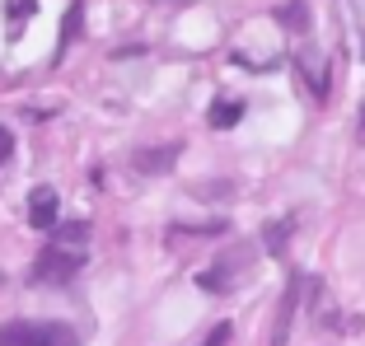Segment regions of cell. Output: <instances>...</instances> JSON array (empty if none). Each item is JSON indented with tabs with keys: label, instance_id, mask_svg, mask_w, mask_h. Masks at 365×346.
Returning a JSON list of instances; mask_svg holds the SVG:
<instances>
[{
	"label": "cell",
	"instance_id": "cell-1",
	"mask_svg": "<svg viewBox=\"0 0 365 346\" xmlns=\"http://www.w3.org/2000/svg\"><path fill=\"white\" fill-rule=\"evenodd\" d=\"M80 267H85V248H71V243H47V248L33 258L29 281H38V285H61V281H71Z\"/></svg>",
	"mask_w": 365,
	"mask_h": 346
},
{
	"label": "cell",
	"instance_id": "cell-2",
	"mask_svg": "<svg viewBox=\"0 0 365 346\" xmlns=\"http://www.w3.org/2000/svg\"><path fill=\"white\" fill-rule=\"evenodd\" d=\"M258 258V248H253V243H230L225 253H220V262H215V267H206L202 276H197V285H202V290H235L239 281H244V271H248V262Z\"/></svg>",
	"mask_w": 365,
	"mask_h": 346
},
{
	"label": "cell",
	"instance_id": "cell-3",
	"mask_svg": "<svg viewBox=\"0 0 365 346\" xmlns=\"http://www.w3.org/2000/svg\"><path fill=\"white\" fill-rule=\"evenodd\" d=\"M0 346H80L61 323H0Z\"/></svg>",
	"mask_w": 365,
	"mask_h": 346
},
{
	"label": "cell",
	"instance_id": "cell-4",
	"mask_svg": "<svg viewBox=\"0 0 365 346\" xmlns=\"http://www.w3.org/2000/svg\"><path fill=\"white\" fill-rule=\"evenodd\" d=\"M304 276H295V281L286 285V295H281L277 304V323H272V342L267 346H286L290 342V327H295V314H300V300H304Z\"/></svg>",
	"mask_w": 365,
	"mask_h": 346
},
{
	"label": "cell",
	"instance_id": "cell-5",
	"mask_svg": "<svg viewBox=\"0 0 365 346\" xmlns=\"http://www.w3.org/2000/svg\"><path fill=\"white\" fill-rule=\"evenodd\" d=\"M182 154V145H160V150H136V173H169L173 159Z\"/></svg>",
	"mask_w": 365,
	"mask_h": 346
},
{
	"label": "cell",
	"instance_id": "cell-6",
	"mask_svg": "<svg viewBox=\"0 0 365 346\" xmlns=\"http://www.w3.org/2000/svg\"><path fill=\"white\" fill-rule=\"evenodd\" d=\"M29 220H33V229H52L56 225V192L52 187H38V192L29 196Z\"/></svg>",
	"mask_w": 365,
	"mask_h": 346
},
{
	"label": "cell",
	"instance_id": "cell-7",
	"mask_svg": "<svg viewBox=\"0 0 365 346\" xmlns=\"http://www.w3.org/2000/svg\"><path fill=\"white\" fill-rule=\"evenodd\" d=\"M277 19L286 23V28L304 33V28H309V0H286V5L277 10Z\"/></svg>",
	"mask_w": 365,
	"mask_h": 346
},
{
	"label": "cell",
	"instance_id": "cell-8",
	"mask_svg": "<svg viewBox=\"0 0 365 346\" xmlns=\"http://www.w3.org/2000/svg\"><path fill=\"white\" fill-rule=\"evenodd\" d=\"M244 117V103H215L211 108V127L220 131V127H235V122Z\"/></svg>",
	"mask_w": 365,
	"mask_h": 346
},
{
	"label": "cell",
	"instance_id": "cell-9",
	"mask_svg": "<svg viewBox=\"0 0 365 346\" xmlns=\"http://www.w3.org/2000/svg\"><path fill=\"white\" fill-rule=\"evenodd\" d=\"M290 229H295V220H277V225L267 229V253H272V258L286 253V234H290Z\"/></svg>",
	"mask_w": 365,
	"mask_h": 346
},
{
	"label": "cell",
	"instance_id": "cell-10",
	"mask_svg": "<svg viewBox=\"0 0 365 346\" xmlns=\"http://www.w3.org/2000/svg\"><path fill=\"white\" fill-rule=\"evenodd\" d=\"M29 14H38V0H14L10 5V33H19Z\"/></svg>",
	"mask_w": 365,
	"mask_h": 346
},
{
	"label": "cell",
	"instance_id": "cell-11",
	"mask_svg": "<svg viewBox=\"0 0 365 346\" xmlns=\"http://www.w3.org/2000/svg\"><path fill=\"white\" fill-rule=\"evenodd\" d=\"M76 33H80V0L71 5V10H66V23H61V43H71Z\"/></svg>",
	"mask_w": 365,
	"mask_h": 346
},
{
	"label": "cell",
	"instance_id": "cell-12",
	"mask_svg": "<svg viewBox=\"0 0 365 346\" xmlns=\"http://www.w3.org/2000/svg\"><path fill=\"white\" fill-rule=\"evenodd\" d=\"M85 234H89V225H66L56 243H71V248H80V243H85Z\"/></svg>",
	"mask_w": 365,
	"mask_h": 346
},
{
	"label": "cell",
	"instance_id": "cell-13",
	"mask_svg": "<svg viewBox=\"0 0 365 346\" xmlns=\"http://www.w3.org/2000/svg\"><path fill=\"white\" fill-rule=\"evenodd\" d=\"M14 154V136H10V127H0V164Z\"/></svg>",
	"mask_w": 365,
	"mask_h": 346
}]
</instances>
